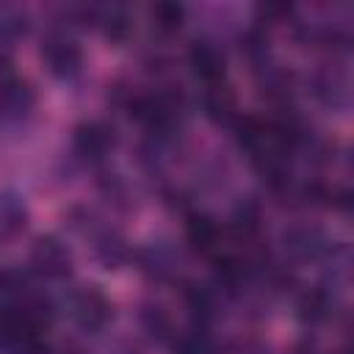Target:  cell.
Masks as SVG:
<instances>
[{
    "label": "cell",
    "mask_w": 354,
    "mask_h": 354,
    "mask_svg": "<svg viewBox=\"0 0 354 354\" xmlns=\"http://www.w3.org/2000/svg\"><path fill=\"white\" fill-rule=\"evenodd\" d=\"M329 310H332V296L326 290H321V288H313V290L301 293V299L296 304L299 321L301 324H310V326L326 321L329 318Z\"/></svg>",
    "instance_id": "16"
},
{
    "label": "cell",
    "mask_w": 354,
    "mask_h": 354,
    "mask_svg": "<svg viewBox=\"0 0 354 354\" xmlns=\"http://www.w3.org/2000/svg\"><path fill=\"white\" fill-rule=\"evenodd\" d=\"M260 218H263L260 205H257L254 199H243V202L235 207V213H232V227H235V232H238L241 238H252V235L260 230Z\"/></svg>",
    "instance_id": "19"
},
{
    "label": "cell",
    "mask_w": 354,
    "mask_h": 354,
    "mask_svg": "<svg viewBox=\"0 0 354 354\" xmlns=\"http://www.w3.org/2000/svg\"><path fill=\"white\" fill-rule=\"evenodd\" d=\"M138 321H141V326H144L152 337H158V340H166V337L171 335L169 313H166L160 304H144L141 313H138Z\"/></svg>",
    "instance_id": "20"
},
{
    "label": "cell",
    "mask_w": 354,
    "mask_h": 354,
    "mask_svg": "<svg viewBox=\"0 0 354 354\" xmlns=\"http://www.w3.org/2000/svg\"><path fill=\"white\" fill-rule=\"evenodd\" d=\"M138 268H141L149 279L163 282V279L174 277V268H177V266H174V257H171V252H169L166 246L152 243V246H147V249L138 252Z\"/></svg>",
    "instance_id": "11"
},
{
    "label": "cell",
    "mask_w": 354,
    "mask_h": 354,
    "mask_svg": "<svg viewBox=\"0 0 354 354\" xmlns=\"http://www.w3.org/2000/svg\"><path fill=\"white\" fill-rule=\"evenodd\" d=\"M69 315L80 329L100 332L113 318V307L111 299L97 285H80L69 293Z\"/></svg>",
    "instance_id": "2"
},
{
    "label": "cell",
    "mask_w": 354,
    "mask_h": 354,
    "mask_svg": "<svg viewBox=\"0 0 354 354\" xmlns=\"http://www.w3.org/2000/svg\"><path fill=\"white\" fill-rule=\"evenodd\" d=\"M205 113L213 122H235V94L227 83L205 88Z\"/></svg>",
    "instance_id": "14"
},
{
    "label": "cell",
    "mask_w": 354,
    "mask_h": 354,
    "mask_svg": "<svg viewBox=\"0 0 354 354\" xmlns=\"http://www.w3.org/2000/svg\"><path fill=\"white\" fill-rule=\"evenodd\" d=\"M174 354H213L207 337L202 335V329H194L188 335L174 337Z\"/></svg>",
    "instance_id": "21"
},
{
    "label": "cell",
    "mask_w": 354,
    "mask_h": 354,
    "mask_svg": "<svg viewBox=\"0 0 354 354\" xmlns=\"http://www.w3.org/2000/svg\"><path fill=\"white\" fill-rule=\"evenodd\" d=\"M149 19H152V28L158 33H163V36L177 33L183 28V22H185V6L169 3V0L155 3V6H149Z\"/></svg>",
    "instance_id": "17"
},
{
    "label": "cell",
    "mask_w": 354,
    "mask_h": 354,
    "mask_svg": "<svg viewBox=\"0 0 354 354\" xmlns=\"http://www.w3.org/2000/svg\"><path fill=\"white\" fill-rule=\"evenodd\" d=\"M290 14H293V6H288V3H260L257 6V19L263 25H279Z\"/></svg>",
    "instance_id": "22"
},
{
    "label": "cell",
    "mask_w": 354,
    "mask_h": 354,
    "mask_svg": "<svg viewBox=\"0 0 354 354\" xmlns=\"http://www.w3.org/2000/svg\"><path fill=\"white\" fill-rule=\"evenodd\" d=\"M33 296H36V290L30 288V282L22 271H17V268L0 271V313H19Z\"/></svg>",
    "instance_id": "9"
},
{
    "label": "cell",
    "mask_w": 354,
    "mask_h": 354,
    "mask_svg": "<svg viewBox=\"0 0 354 354\" xmlns=\"http://www.w3.org/2000/svg\"><path fill=\"white\" fill-rule=\"evenodd\" d=\"M282 249L293 260H321L332 252V243H329V238L324 235L321 227L293 224L282 232Z\"/></svg>",
    "instance_id": "4"
},
{
    "label": "cell",
    "mask_w": 354,
    "mask_h": 354,
    "mask_svg": "<svg viewBox=\"0 0 354 354\" xmlns=\"http://www.w3.org/2000/svg\"><path fill=\"white\" fill-rule=\"evenodd\" d=\"M130 243H127V238L122 235V232H116V230H102L97 238H94V257L102 263V268H122V266H127V260H130Z\"/></svg>",
    "instance_id": "10"
},
{
    "label": "cell",
    "mask_w": 354,
    "mask_h": 354,
    "mask_svg": "<svg viewBox=\"0 0 354 354\" xmlns=\"http://www.w3.org/2000/svg\"><path fill=\"white\" fill-rule=\"evenodd\" d=\"M185 235H188V243L199 252H218V227L210 216H202V213H194L188 216L185 221Z\"/></svg>",
    "instance_id": "13"
},
{
    "label": "cell",
    "mask_w": 354,
    "mask_h": 354,
    "mask_svg": "<svg viewBox=\"0 0 354 354\" xmlns=\"http://www.w3.org/2000/svg\"><path fill=\"white\" fill-rule=\"evenodd\" d=\"M14 72H11V55L6 53V50H0V83L3 80H8Z\"/></svg>",
    "instance_id": "23"
},
{
    "label": "cell",
    "mask_w": 354,
    "mask_h": 354,
    "mask_svg": "<svg viewBox=\"0 0 354 354\" xmlns=\"http://www.w3.org/2000/svg\"><path fill=\"white\" fill-rule=\"evenodd\" d=\"M30 266L44 279H64L72 271V252L55 235H39L30 246Z\"/></svg>",
    "instance_id": "3"
},
{
    "label": "cell",
    "mask_w": 354,
    "mask_h": 354,
    "mask_svg": "<svg viewBox=\"0 0 354 354\" xmlns=\"http://www.w3.org/2000/svg\"><path fill=\"white\" fill-rule=\"evenodd\" d=\"M33 108H36V88L28 80L11 75L8 80L0 83V122L17 124L28 119Z\"/></svg>",
    "instance_id": "6"
},
{
    "label": "cell",
    "mask_w": 354,
    "mask_h": 354,
    "mask_svg": "<svg viewBox=\"0 0 354 354\" xmlns=\"http://www.w3.org/2000/svg\"><path fill=\"white\" fill-rule=\"evenodd\" d=\"M30 30V17L19 8H0V44H14Z\"/></svg>",
    "instance_id": "18"
},
{
    "label": "cell",
    "mask_w": 354,
    "mask_h": 354,
    "mask_svg": "<svg viewBox=\"0 0 354 354\" xmlns=\"http://www.w3.org/2000/svg\"><path fill=\"white\" fill-rule=\"evenodd\" d=\"M313 94L318 102L329 108H346L348 105V75L340 66H324L313 75Z\"/></svg>",
    "instance_id": "8"
},
{
    "label": "cell",
    "mask_w": 354,
    "mask_h": 354,
    "mask_svg": "<svg viewBox=\"0 0 354 354\" xmlns=\"http://www.w3.org/2000/svg\"><path fill=\"white\" fill-rule=\"evenodd\" d=\"M25 221H28L25 202L11 191H0V238H11L22 232Z\"/></svg>",
    "instance_id": "15"
},
{
    "label": "cell",
    "mask_w": 354,
    "mask_h": 354,
    "mask_svg": "<svg viewBox=\"0 0 354 354\" xmlns=\"http://www.w3.org/2000/svg\"><path fill=\"white\" fill-rule=\"evenodd\" d=\"M97 22H100L105 39L113 41V44L127 41V36L133 33V22H130V14H127L124 6H105V8H97Z\"/></svg>",
    "instance_id": "12"
},
{
    "label": "cell",
    "mask_w": 354,
    "mask_h": 354,
    "mask_svg": "<svg viewBox=\"0 0 354 354\" xmlns=\"http://www.w3.org/2000/svg\"><path fill=\"white\" fill-rule=\"evenodd\" d=\"M293 354H318V351H315L313 346H307V343H301V346H296V348H293Z\"/></svg>",
    "instance_id": "24"
},
{
    "label": "cell",
    "mask_w": 354,
    "mask_h": 354,
    "mask_svg": "<svg viewBox=\"0 0 354 354\" xmlns=\"http://www.w3.org/2000/svg\"><path fill=\"white\" fill-rule=\"evenodd\" d=\"M41 64L53 77H75L83 69V50L66 30H50L39 47Z\"/></svg>",
    "instance_id": "1"
},
{
    "label": "cell",
    "mask_w": 354,
    "mask_h": 354,
    "mask_svg": "<svg viewBox=\"0 0 354 354\" xmlns=\"http://www.w3.org/2000/svg\"><path fill=\"white\" fill-rule=\"evenodd\" d=\"M116 144V136H113V127H108L105 122H97V119H88V122H80L72 133V149L77 158L88 160V163H97L102 160Z\"/></svg>",
    "instance_id": "5"
},
{
    "label": "cell",
    "mask_w": 354,
    "mask_h": 354,
    "mask_svg": "<svg viewBox=\"0 0 354 354\" xmlns=\"http://www.w3.org/2000/svg\"><path fill=\"white\" fill-rule=\"evenodd\" d=\"M188 64H191V72L196 75V80L207 86H218L224 83V75H227V58L221 53V47H216L213 41H194L191 50H188Z\"/></svg>",
    "instance_id": "7"
}]
</instances>
